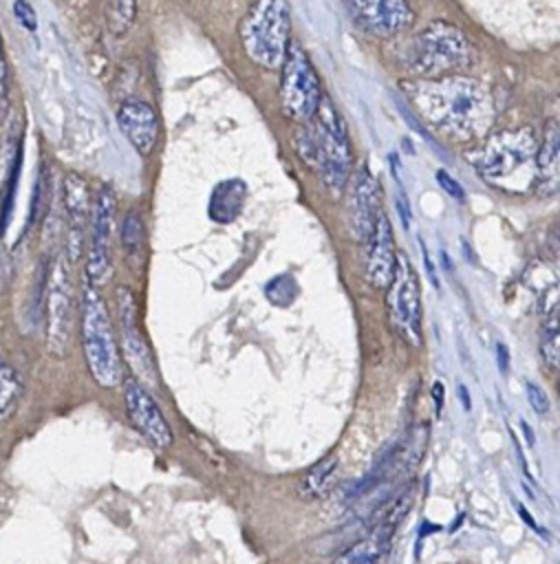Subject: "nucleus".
I'll return each mask as SVG.
<instances>
[{"label": "nucleus", "mask_w": 560, "mask_h": 564, "mask_svg": "<svg viewBox=\"0 0 560 564\" xmlns=\"http://www.w3.org/2000/svg\"><path fill=\"white\" fill-rule=\"evenodd\" d=\"M432 390H434V403H437V414H439L441 412V403H443V386L437 381L432 386Z\"/></svg>", "instance_id": "obj_35"}, {"label": "nucleus", "mask_w": 560, "mask_h": 564, "mask_svg": "<svg viewBox=\"0 0 560 564\" xmlns=\"http://www.w3.org/2000/svg\"><path fill=\"white\" fill-rule=\"evenodd\" d=\"M7 95V59H4V51H2V40H0V101Z\"/></svg>", "instance_id": "obj_33"}, {"label": "nucleus", "mask_w": 560, "mask_h": 564, "mask_svg": "<svg viewBox=\"0 0 560 564\" xmlns=\"http://www.w3.org/2000/svg\"><path fill=\"white\" fill-rule=\"evenodd\" d=\"M64 196V209L68 216V262L73 264L84 249V231L93 212L90 203V189L88 183L79 174H66L62 185Z\"/></svg>", "instance_id": "obj_16"}, {"label": "nucleus", "mask_w": 560, "mask_h": 564, "mask_svg": "<svg viewBox=\"0 0 560 564\" xmlns=\"http://www.w3.org/2000/svg\"><path fill=\"white\" fill-rule=\"evenodd\" d=\"M381 212V185L364 163L353 174L348 187V203H346V218H348V234L357 242H366L373 225Z\"/></svg>", "instance_id": "obj_13"}, {"label": "nucleus", "mask_w": 560, "mask_h": 564, "mask_svg": "<svg viewBox=\"0 0 560 564\" xmlns=\"http://www.w3.org/2000/svg\"><path fill=\"white\" fill-rule=\"evenodd\" d=\"M46 346L49 352L55 357H64L71 346L73 335V317H75V304H73V284L68 278V262L64 258H57L55 264L49 271V284H46Z\"/></svg>", "instance_id": "obj_11"}, {"label": "nucleus", "mask_w": 560, "mask_h": 564, "mask_svg": "<svg viewBox=\"0 0 560 564\" xmlns=\"http://www.w3.org/2000/svg\"><path fill=\"white\" fill-rule=\"evenodd\" d=\"M247 200V185L243 178H225L220 181L209 196V205H207V214L214 223L227 225L234 223Z\"/></svg>", "instance_id": "obj_20"}, {"label": "nucleus", "mask_w": 560, "mask_h": 564, "mask_svg": "<svg viewBox=\"0 0 560 564\" xmlns=\"http://www.w3.org/2000/svg\"><path fill=\"white\" fill-rule=\"evenodd\" d=\"M106 29L115 37H123L137 20V0H106Z\"/></svg>", "instance_id": "obj_22"}, {"label": "nucleus", "mask_w": 560, "mask_h": 564, "mask_svg": "<svg viewBox=\"0 0 560 564\" xmlns=\"http://www.w3.org/2000/svg\"><path fill=\"white\" fill-rule=\"evenodd\" d=\"M335 471H337V456L335 454L317 460L309 469V474L300 480V496L306 498V500L322 498L331 489Z\"/></svg>", "instance_id": "obj_21"}, {"label": "nucleus", "mask_w": 560, "mask_h": 564, "mask_svg": "<svg viewBox=\"0 0 560 564\" xmlns=\"http://www.w3.org/2000/svg\"><path fill=\"white\" fill-rule=\"evenodd\" d=\"M476 46L463 29L452 22L434 20L426 24L406 46L403 66L417 79H437L470 68Z\"/></svg>", "instance_id": "obj_4"}, {"label": "nucleus", "mask_w": 560, "mask_h": 564, "mask_svg": "<svg viewBox=\"0 0 560 564\" xmlns=\"http://www.w3.org/2000/svg\"><path fill=\"white\" fill-rule=\"evenodd\" d=\"M525 392H527L529 405H531L538 414H547V412H549V399H547V394H545L542 388H538V386L531 383V381H525Z\"/></svg>", "instance_id": "obj_29"}, {"label": "nucleus", "mask_w": 560, "mask_h": 564, "mask_svg": "<svg viewBox=\"0 0 560 564\" xmlns=\"http://www.w3.org/2000/svg\"><path fill=\"white\" fill-rule=\"evenodd\" d=\"M13 15L18 18V22H20L29 33H35V31H37V15H35V9L31 7L29 0H13Z\"/></svg>", "instance_id": "obj_28"}, {"label": "nucleus", "mask_w": 560, "mask_h": 564, "mask_svg": "<svg viewBox=\"0 0 560 564\" xmlns=\"http://www.w3.org/2000/svg\"><path fill=\"white\" fill-rule=\"evenodd\" d=\"M540 357L551 370H560V317H551L540 330Z\"/></svg>", "instance_id": "obj_25"}, {"label": "nucleus", "mask_w": 560, "mask_h": 564, "mask_svg": "<svg viewBox=\"0 0 560 564\" xmlns=\"http://www.w3.org/2000/svg\"><path fill=\"white\" fill-rule=\"evenodd\" d=\"M9 278H11V267H9V260L4 253H0V293H4L7 284H9Z\"/></svg>", "instance_id": "obj_32"}, {"label": "nucleus", "mask_w": 560, "mask_h": 564, "mask_svg": "<svg viewBox=\"0 0 560 564\" xmlns=\"http://www.w3.org/2000/svg\"><path fill=\"white\" fill-rule=\"evenodd\" d=\"M117 218V198L112 187L101 185L90 212V245L86 256L84 278L97 289L108 282L112 273V236Z\"/></svg>", "instance_id": "obj_9"}, {"label": "nucleus", "mask_w": 560, "mask_h": 564, "mask_svg": "<svg viewBox=\"0 0 560 564\" xmlns=\"http://www.w3.org/2000/svg\"><path fill=\"white\" fill-rule=\"evenodd\" d=\"M298 126V156L311 172H315L331 196H342L353 172V150L342 115L329 97H322L315 115Z\"/></svg>", "instance_id": "obj_2"}, {"label": "nucleus", "mask_w": 560, "mask_h": 564, "mask_svg": "<svg viewBox=\"0 0 560 564\" xmlns=\"http://www.w3.org/2000/svg\"><path fill=\"white\" fill-rule=\"evenodd\" d=\"M20 165H22V143L15 150L13 163L9 167V178H7V185H4V196H2V205H0V236L7 231L9 220H11L15 189H18V178H20Z\"/></svg>", "instance_id": "obj_26"}, {"label": "nucleus", "mask_w": 560, "mask_h": 564, "mask_svg": "<svg viewBox=\"0 0 560 564\" xmlns=\"http://www.w3.org/2000/svg\"><path fill=\"white\" fill-rule=\"evenodd\" d=\"M547 253H549V264L560 273V220L549 231Z\"/></svg>", "instance_id": "obj_30"}, {"label": "nucleus", "mask_w": 560, "mask_h": 564, "mask_svg": "<svg viewBox=\"0 0 560 564\" xmlns=\"http://www.w3.org/2000/svg\"><path fill=\"white\" fill-rule=\"evenodd\" d=\"M395 529L392 522L379 520L364 538L344 549L333 564H384L392 546Z\"/></svg>", "instance_id": "obj_19"}, {"label": "nucleus", "mask_w": 560, "mask_h": 564, "mask_svg": "<svg viewBox=\"0 0 560 564\" xmlns=\"http://www.w3.org/2000/svg\"><path fill=\"white\" fill-rule=\"evenodd\" d=\"M560 192V121L549 119L538 141L534 194L551 196Z\"/></svg>", "instance_id": "obj_18"}, {"label": "nucleus", "mask_w": 560, "mask_h": 564, "mask_svg": "<svg viewBox=\"0 0 560 564\" xmlns=\"http://www.w3.org/2000/svg\"><path fill=\"white\" fill-rule=\"evenodd\" d=\"M496 352H498V366H500V370L507 372V370H509V350H507V346H505L503 341H498V344H496Z\"/></svg>", "instance_id": "obj_34"}, {"label": "nucleus", "mask_w": 560, "mask_h": 564, "mask_svg": "<svg viewBox=\"0 0 560 564\" xmlns=\"http://www.w3.org/2000/svg\"><path fill=\"white\" fill-rule=\"evenodd\" d=\"M459 394H461V401H463V408L470 410V394L465 392V386H459Z\"/></svg>", "instance_id": "obj_37"}, {"label": "nucleus", "mask_w": 560, "mask_h": 564, "mask_svg": "<svg viewBox=\"0 0 560 564\" xmlns=\"http://www.w3.org/2000/svg\"><path fill=\"white\" fill-rule=\"evenodd\" d=\"M22 397V377L0 359V421L9 419Z\"/></svg>", "instance_id": "obj_23"}, {"label": "nucleus", "mask_w": 560, "mask_h": 564, "mask_svg": "<svg viewBox=\"0 0 560 564\" xmlns=\"http://www.w3.org/2000/svg\"><path fill=\"white\" fill-rule=\"evenodd\" d=\"M403 95L426 126L456 141H478L496 117L489 90L478 79L459 73L406 82Z\"/></svg>", "instance_id": "obj_1"}, {"label": "nucleus", "mask_w": 560, "mask_h": 564, "mask_svg": "<svg viewBox=\"0 0 560 564\" xmlns=\"http://www.w3.org/2000/svg\"><path fill=\"white\" fill-rule=\"evenodd\" d=\"M123 399L126 410L134 427L159 449H165L172 445V427L165 421L163 412L159 410L157 401L152 399L150 390L141 386L134 377H126L123 381Z\"/></svg>", "instance_id": "obj_14"}, {"label": "nucleus", "mask_w": 560, "mask_h": 564, "mask_svg": "<svg viewBox=\"0 0 560 564\" xmlns=\"http://www.w3.org/2000/svg\"><path fill=\"white\" fill-rule=\"evenodd\" d=\"M437 183H439V185L443 187V192L450 194L452 198H456V200H463V198H465L463 187H461L445 170H437Z\"/></svg>", "instance_id": "obj_31"}, {"label": "nucleus", "mask_w": 560, "mask_h": 564, "mask_svg": "<svg viewBox=\"0 0 560 564\" xmlns=\"http://www.w3.org/2000/svg\"><path fill=\"white\" fill-rule=\"evenodd\" d=\"M117 123L128 143L137 154L148 156L159 139V115L157 110L141 99H128L117 110Z\"/></svg>", "instance_id": "obj_17"}, {"label": "nucleus", "mask_w": 560, "mask_h": 564, "mask_svg": "<svg viewBox=\"0 0 560 564\" xmlns=\"http://www.w3.org/2000/svg\"><path fill=\"white\" fill-rule=\"evenodd\" d=\"M357 26L375 37H390L408 31L414 11L408 0H344Z\"/></svg>", "instance_id": "obj_12"}, {"label": "nucleus", "mask_w": 560, "mask_h": 564, "mask_svg": "<svg viewBox=\"0 0 560 564\" xmlns=\"http://www.w3.org/2000/svg\"><path fill=\"white\" fill-rule=\"evenodd\" d=\"M117 322H119V348L132 377L148 390L157 386V366L150 346L139 328L137 300L128 286H119L115 293Z\"/></svg>", "instance_id": "obj_10"}, {"label": "nucleus", "mask_w": 560, "mask_h": 564, "mask_svg": "<svg viewBox=\"0 0 560 564\" xmlns=\"http://www.w3.org/2000/svg\"><path fill=\"white\" fill-rule=\"evenodd\" d=\"M520 425H523V430H525V436H527V443L529 445H534V434H531V427L525 423V421H520Z\"/></svg>", "instance_id": "obj_38"}, {"label": "nucleus", "mask_w": 560, "mask_h": 564, "mask_svg": "<svg viewBox=\"0 0 560 564\" xmlns=\"http://www.w3.org/2000/svg\"><path fill=\"white\" fill-rule=\"evenodd\" d=\"M516 509H518V513H520V516H523V518H525V522H527V524H529V527H531V529H536V531H538V524H536V522H534V520H531V516H529V513H527V511H525V507H520V505H516Z\"/></svg>", "instance_id": "obj_36"}, {"label": "nucleus", "mask_w": 560, "mask_h": 564, "mask_svg": "<svg viewBox=\"0 0 560 564\" xmlns=\"http://www.w3.org/2000/svg\"><path fill=\"white\" fill-rule=\"evenodd\" d=\"M364 245H366V280L375 289H386L395 271L397 247H395L392 225L384 209L379 212L373 225V231Z\"/></svg>", "instance_id": "obj_15"}, {"label": "nucleus", "mask_w": 560, "mask_h": 564, "mask_svg": "<svg viewBox=\"0 0 560 564\" xmlns=\"http://www.w3.org/2000/svg\"><path fill=\"white\" fill-rule=\"evenodd\" d=\"M538 139L534 128L500 130L472 152V165L483 181L507 194H534Z\"/></svg>", "instance_id": "obj_3"}, {"label": "nucleus", "mask_w": 560, "mask_h": 564, "mask_svg": "<svg viewBox=\"0 0 560 564\" xmlns=\"http://www.w3.org/2000/svg\"><path fill=\"white\" fill-rule=\"evenodd\" d=\"M278 95L282 115L293 123L309 121L324 97L315 66L298 42H291L287 48L284 62L280 66Z\"/></svg>", "instance_id": "obj_8"}, {"label": "nucleus", "mask_w": 560, "mask_h": 564, "mask_svg": "<svg viewBox=\"0 0 560 564\" xmlns=\"http://www.w3.org/2000/svg\"><path fill=\"white\" fill-rule=\"evenodd\" d=\"M265 295L267 300L273 304V306H289L295 297H298V282L293 275L289 273H282V275H276L273 280L267 282L265 286Z\"/></svg>", "instance_id": "obj_27"}, {"label": "nucleus", "mask_w": 560, "mask_h": 564, "mask_svg": "<svg viewBox=\"0 0 560 564\" xmlns=\"http://www.w3.org/2000/svg\"><path fill=\"white\" fill-rule=\"evenodd\" d=\"M79 324H82V348L86 366L93 379L101 388H115L123 381L121 355L117 348L110 313L97 291L86 278L82 280L79 293Z\"/></svg>", "instance_id": "obj_5"}, {"label": "nucleus", "mask_w": 560, "mask_h": 564, "mask_svg": "<svg viewBox=\"0 0 560 564\" xmlns=\"http://www.w3.org/2000/svg\"><path fill=\"white\" fill-rule=\"evenodd\" d=\"M238 37L245 55L265 70H278L291 44V9L287 0H251Z\"/></svg>", "instance_id": "obj_6"}, {"label": "nucleus", "mask_w": 560, "mask_h": 564, "mask_svg": "<svg viewBox=\"0 0 560 564\" xmlns=\"http://www.w3.org/2000/svg\"><path fill=\"white\" fill-rule=\"evenodd\" d=\"M121 247L128 258V262H139L141 260V249H143V220L137 209H130L123 216L121 225Z\"/></svg>", "instance_id": "obj_24"}, {"label": "nucleus", "mask_w": 560, "mask_h": 564, "mask_svg": "<svg viewBox=\"0 0 560 564\" xmlns=\"http://www.w3.org/2000/svg\"><path fill=\"white\" fill-rule=\"evenodd\" d=\"M386 313L392 330L408 344H423V304L419 275L403 251H397V262L390 282L386 284Z\"/></svg>", "instance_id": "obj_7"}]
</instances>
